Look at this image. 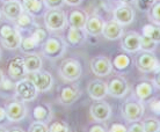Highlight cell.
Returning <instances> with one entry per match:
<instances>
[{
    "instance_id": "obj_1",
    "label": "cell",
    "mask_w": 160,
    "mask_h": 132,
    "mask_svg": "<svg viewBox=\"0 0 160 132\" xmlns=\"http://www.w3.org/2000/svg\"><path fill=\"white\" fill-rule=\"evenodd\" d=\"M21 36L20 30L16 28L13 21H5L0 24V41L2 46L8 50H15L20 46Z\"/></svg>"
},
{
    "instance_id": "obj_2",
    "label": "cell",
    "mask_w": 160,
    "mask_h": 132,
    "mask_svg": "<svg viewBox=\"0 0 160 132\" xmlns=\"http://www.w3.org/2000/svg\"><path fill=\"white\" fill-rule=\"evenodd\" d=\"M49 37L48 32L42 27L37 26L36 28L32 30V32L28 37H22L19 48L22 50L24 53H32L36 50L42 48L45 40Z\"/></svg>"
},
{
    "instance_id": "obj_3",
    "label": "cell",
    "mask_w": 160,
    "mask_h": 132,
    "mask_svg": "<svg viewBox=\"0 0 160 132\" xmlns=\"http://www.w3.org/2000/svg\"><path fill=\"white\" fill-rule=\"evenodd\" d=\"M58 74L63 80L73 82L82 76V65L76 58L64 59L58 66Z\"/></svg>"
},
{
    "instance_id": "obj_4",
    "label": "cell",
    "mask_w": 160,
    "mask_h": 132,
    "mask_svg": "<svg viewBox=\"0 0 160 132\" xmlns=\"http://www.w3.org/2000/svg\"><path fill=\"white\" fill-rule=\"evenodd\" d=\"M41 50H42V55L45 58L55 60L60 58L65 53V51H66V43H65L62 37L51 36L45 40Z\"/></svg>"
},
{
    "instance_id": "obj_5",
    "label": "cell",
    "mask_w": 160,
    "mask_h": 132,
    "mask_svg": "<svg viewBox=\"0 0 160 132\" xmlns=\"http://www.w3.org/2000/svg\"><path fill=\"white\" fill-rule=\"evenodd\" d=\"M43 20L45 28L50 32H59L65 29L68 21H66V14L60 8H51L47 9L43 14Z\"/></svg>"
},
{
    "instance_id": "obj_6",
    "label": "cell",
    "mask_w": 160,
    "mask_h": 132,
    "mask_svg": "<svg viewBox=\"0 0 160 132\" xmlns=\"http://www.w3.org/2000/svg\"><path fill=\"white\" fill-rule=\"evenodd\" d=\"M135 65L143 73H158L159 72V59L154 55V52L142 51L136 52Z\"/></svg>"
},
{
    "instance_id": "obj_7",
    "label": "cell",
    "mask_w": 160,
    "mask_h": 132,
    "mask_svg": "<svg viewBox=\"0 0 160 132\" xmlns=\"http://www.w3.org/2000/svg\"><path fill=\"white\" fill-rule=\"evenodd\" d=\"M144 104L138 99H129L121 105V114L127 122L142 120L144 117Z\"/></svg>"
},
{
    "instance_id": "obj_8",
    "label": "cell",
    "mask_w": 160,
    "mask_h": 132,
    "mask_svg": "<svg viewBox=\"0 0 160 132\" xmlns=\"http://www.w3.org/2000/svg\"><path fill=\"white\" fill-rule=\"evenodd\" d=\"M4 108L6 112V118L12 123H19L28 115V107L26 105V102L21 100L14 99L12 101H8Z\"/></svg>"
},
{
    "instance_id": "obj_9",
    "label": "cell",
    "mask_w": 160,
    "mask_h": 132,
    "mask_svg": "<svg viewBox=\"0 0 160 132\" xmlns=\"http://www.w3.org/2000/svg\"><path fill=\"white\" fill-rule=\"evenodd\" d=\"M14 92H15V95L19 97V100L23 101V102H32V101L36 100L37 95H38V90L27 76L15 81Z\"/></svg>"
},
{
    "instance_id": "obj_10",
    "label": "cell",
    "mask_w": 160,
    "mask_h": 132,
    "mask_svg": "<svg viewBox=\"0 0 160 132\" xmlns=\"http://www.w3.org/2000/svg\"><path fill=\"white\" fill-rule=\"evenodd\" d=\"M107 82V90H108V95L115 99H122L130 90V86H129L128 80L124 78L122 74H115L109 78Z\"/></svg>"
},
{
    "instance_id": "obj_11",
    "label": "cell",
    "mask_w": 160,
    "mask_h": 132,
    "mask_svg": "<svg viewBox=\"0 0 160 132\" xmlns=\"http://www.w3.org/2000/svg\"><path fill=\"white\" fill-rule=\"evenodd\" d=\"M26 76L34 84L38 93L49 92L53 86V81H55L51 73L45 71V70H40L36 72L27 73Z\"/></svg>"
},
{
    "instance_id": "obj_12",
    "label": "cell",
    "mask_w": 160,
    "mask_h": 132,
    "mask_svg": "<svg viewBox=\"0 0 160 132\" xmlns=\"http://www.w3.org/2000/svg\"><path fill=\"white\" fill-rule=\"evenodd\" d=\"M112 105L104 100L95 101L89 107V115L94 122H99V123L107 122L112 117Z\"/></svg>"
},
{
    "instance_id": "obj_13",
    "label": "cell",
    "mask_w": 160,
    "mask_h": 132,
    "mask_svg": "<svg viewBox=\"0 0 160 132\" xmlns=\"http://www.w3.org/2000/svg\"><path fill=\"white\" fill-rule=\"evenodd\" d=\"M81 94H82L81 89L76 84H72V82L65 84L59 89L58 101H59V103L64 104V105H71L79 100L81 97Z\"/></svg>"
},
{
    "instance_id": "obj_14",
    "label": "cell",
    "mask_w": 160,
    "mask_h": 132,
    "mask_svg": "<svg viewBox=\"0 0 160 132\" xmlns=\"http://www.w3.org/2000/svg\"><path fill=\"white\" fill-rule=\"evenodd\" d=\"M159 87L154 84L153 80H142L136 85L135 88V94L136 97L140 102H148L156 97V94L158 92Z\"/></svg>"
},
{
    "instance_id": "obj_15",
    "label": "cell",
    "mask_w": 160,
    "mask_h": 132,
    "mask_svg": "<svg viewBox=\"0 0 160 132\" xmlns=\"http://www.w3.org/2000/svg\"><path fill=\"white\" fill-rule=\"evenodd\" d=\"M89 66H91V71L93 72V74L99 78L109 76L112 72V60L106 56L93 57L91 59Z\"/></svg>"
},
{
    "instance_id": "obj_16",
    "label": "cell",
    "mask_w": 160,
    "mask_h": 132,
    "mask_svg": "<svg viewBox=\"0 0 160 132\" xmlns=\"http://www.w3.org/2000/svg\"><path fill=\"white\" fill-rule=\"evenodd\" d=\"M6 73L14 81H18L20 80V79H22V78H24L27 72H26V68H24L23 57L21 56L12 57L11 59L8 60Z\"/></svg>"
},
{
    "instance_id": "obj_17",
    "label": "cell",
    "mask_w": 160,
    "mask_h": 132,
    "mask_svg": "<svg viewBox=\"0 0 160 132\" xmlns=\"http://www.w3.org/2000/svg\"><path fill=\"white\" fill-rule=\"evenodd\" d=\"M112 16V20H115L122 26H128L135 19V9L129 4H122L114 9Z\"/></svg>"
},
{
    "instance_id": "obj_18",
    "label": "cell",
    "mask_w": 160,
    "mask_h": 132,
    "mask_svg": "<svg viewBox=\"0 0 160 132\" xmlns=\"http://www.w3.org/2000/svg\"><path fill=\"white\" fill-rule=\"evenodd\" d=\"M88 96L94 101L104 100V97L108 95L107 90V82L102 79H94L91 80L87 85Z\"/></svg>"
},
{
    "instance_id": "obj_19",
    "label": "cell",
    "mask_w": 160,
    "mask_h": 132,
    "mask_svg": "<svg viewBox=\"0 0 160 132\" xmlns=\"http://www.w3.org/2000/svg\"><path fill=\"white\" fill-rule=\"evenodd\" d=\"M140 35L135 32H124L121 37V46L127 53H136L140 50L139 44Z\"/></svg>"
},
{
    "instance_id": "obj_20",
    "label": "cell",
    "mask_w": 160,
    "mask_h": 132,
    "mask_svg": "<svg viewBox=\"0 0 160 132\" xmlns=\"http://www.w3.org/2000/svg\"><path fill=\"white\" fill-rule=\"evenodd\" d=\"M104 22L106 21L100 15H98V14L87 15V19H86V22H85L84 26V30L86 32L87 35H91V36L94 37L99 36L102 32Z\"/></svg>"
},
{
    "instance_id": "obj_21",
    "label": "cell",
    "mask_w": 160,
    "mask_h": 132,
    "mask_svg": "<svg viewBox=\"0 0 160 132\" xmlns=\"http://www.w3.org/2000/svg\"><path fill=\"white\" fill-rule=\"evenodd\" d=\"M20 2L24 12L30 14L32 17L43 16L48 9L44 4V0H20Z\"/></svg>"
},
{
    "instance_id": "obj_22",
    "label": "cell",
    "mask_w": 160,
    "mask_h": 132,
    "mask_svg": "<svg viewBox=\"0 0 160 132\" xmlns=\"http://www.w3.org/2000/svg\"><path fill=\"white\" fill-rule=\"evenodd\" d=\"M86 32L84 29L74 28V27H70L66 29L64 36V42L71 46H79L86 41Z\"/></svg>"
},
{
    "instance_id": "obj_23",
    "label": "cell",
    "mask_w": 160,
    "mask_h": 132,
    "mask_svg": "<svg viewBox=\"0 0 160 132\" xmlns=\"http://www.w3.org/2000/svg\"><path fill=\"white\" fill-rule=\"evenodd\" d=\"M124 34V26L120 24L115 20H110L108 22H104L103 29L101 35H103L106 40L115 41L122 37Z\"/></svg>"
},
{
    "instance_id": "obj_24",
    "label": "cell",
    "mask_w": 160,
    "mask_h": 132,
    "mask_svg": "<svg viewBox=\"0 0 160 132\" xmlns=\"http://www.w3.org/2000/svg\"><path fill=\"white\" fill-rule=\"evenodd\" d=\"M2 15L9 21H14L23 12V8L21 6V2L19 0H13V1H4L2 6L0 7Z\"/></svg>"
},
{
    "instance_id": "obj_25",
    "label": "cell",
    "mask_w": 160,
    "mask_h": 132,
    "mask_svg": "<svg viewBox=\"0 0 160 132\" xmlns=\"http://www.w3.org/2000/svg\"><path fill=\"white\" fill-rule=\"evenodd\" d=\"M112 70H115L118 74L129 71L132 66V58L129 56L127 52L124 53H118L112 58Z\"/></svg>"
},
{
    "instance_id": "obj_26",
    "label": "cell",
    "mask_w": 160,
    "mask_h": 132,
    "mask_svg": "<svg viewBox=\"0 0 160 132\" xmlns=\"http://www.w3.org/2000/svg\"><path fill=\"white\" fill-rule=\"evenodd\" d=\"M32 117H34V120L43 122V123L48 124L52 120V109L47 103H38L34 107Z\"/></svg>"
},
{
    "instance_id": "obj_27",
    "label": "cell",
    "mask_w": 160,
    "mask_h": 132,
    "mask_svg": "<svg viewBox=\"0 0 160 132\" xmlns=\"http://www.w3.org/2000/svg\"><path fill=\"white\" fill-rule=\"evenodd\" d=\"M87 19V13L82 9H73L66 16V21L70 27L84 29L85 22Z\"/></svg>"
},
{
    "instance_id": "obj_28",
    "label": "cell",
    "mask_w": 160,
    "mask_h": 132,
    "mask_svg": "<svg viewBox=\"0 0 160 132\" xmlns=\"http://www.w3.org/2000/svg\"><path fill=\"white\" fill-rule=\"evenodd\" d=\"M23 64L27 73L36 72L42 70V58L36 52L26 53L23 56Z\"/></svg>"
},
{
    "instance_id": "obj_29",
    "label": "cell",
    "mask_w": 160,
    "mask_h": 132,
    "mask_svg": "<svg viewBox=\"0 0 160 132\" xmlns=\"http://www.w3.org/2000/svg\"><path fill=\"white\" fill-rule=\"evenodd\" d=\"M13 22H14V24H15L16 28L19 29V30H20V29L32 30V29H34V27H37L35 17H32L30 14L26 13L24 11L21 13L20 15L18 16Z\"/></svg>"
},
{
    "instance_id": "obj_30",
    "label": "cell",
    "mask_w": 160,
    "mask_h": 132,
    "mask_svg": "<svg viewBox=\"0 0 160 132\" xmlns=\"http://www.w3.org/2000/svg\"><path fill=\"white\" fill-rule=\"evenodd\" d=\"M142 35L145 37H148L150 40L154 41L156 43L159 44L160 42V29L158 24L148 23L145 24L142 29Z\"/></svg>"
},
{
    "instance_id": "obj_31",
    "label": "cell",
    "mask_w": 160,
    "mask_h": 132,
    "mask_svg": "<svg viewBox=\"0 0 160 132\" xmlns=\"http://www.w3.org/2000/svg\"><path fill=\"white\" fill-rule=\"evenodd\" d=\"M48 132H72V129L64 120H50L48 123Z\"/></svg>"
},
{
    "instance_id": "obj_32",
    "label": "cell",
    "mask_w": 160,
    "mask_h": 132,
    "mask_svg": "<svg viewBox=\"0 0 160 132\" xmlns=\"http://www.w3.org/2000/svg\"><path fill=\"white\" fill-rule=\"evenodd\" d=\"M144 132H157L160 130V122L158 117H146L142 120Z\"/></svg>"
},
{
    "instance_id": "obj_33",
    "label": "cell",
    "mask_w": 160,
    "mask_h": 132,
    "mask_svg": "<svg viewBox=\"0 0 160 132\" xmlns=\"http://www.w3.org/2000/svg\"><path fill=\"white\" fill-rule=\"evenodd\" d=\"M148 13V17L151 19L152 23L160 26V1L159 0H157L156 2L150 7Z\"/></svg>"
},
{
    "instance_id": "obj_34",
    "label": "cell",
    "mask_w": 160,
    "mask_h": 132,
    "mask_svg": "<svg viewBox=\"0 0 160 132\" xmlns=\"http://www.w3.org/2000/svg\"><path fill=\"white\" fill-rule=\"evenodd\" d=\"M139 44L142 51H150V52L156 51L157 45H158V43H156L154 41L150 40L148 37H145L143 35H140L139 37Z\"/></svg>"
},
{
    "instance_id": "obj_35",
    "label": "cell",
    "mask_w": 160,
    "mask_h": 132,
    "mask_svg": "<svg viewBox=\"0 0 160 132\" xmlns=\"http://www.w3.org/2000/svg\"><path fill=\"white\" fill-rule=\"evenodd\" d=\"M27 132H48V124L43 122L34 120L28 126Z\"/></svg>"
},
{
    "instance_id": "obj_36",
    "label": "cell",
    "mask_w": 160,
    "mask_h": 132,
    "mask_svg": "<svg viewBox=\"0 0 160 132\" xmlns=\"http://www.w3.org/2000/svg\"><path fill=\"white\" fill-rule=\"evenodd\" d=\"M136 1V6L138 7V9L143 11V12H148L150 7L152 6L157 0H135Z\"/></svg>"
},
{
    "instance_id": "obj_37",
    "label": "cell",
    "mask_w": 160,
    "mask_h": 132,
    "mask_svg": "<svg viewBox=\"0 0 160 132\" xmlns=\"http://www.w3.org/2000/svg\"><path fill=\"white\" fill-rule=\"evenodd\" d=\"M128 132H144L142 120H135V122H128L127 125Z\"/></svg>"
},
{
    "instance_id": "obj_38",
    "label": "cell",
    "mask_w": 160,
    "mask_h": 132,
    "mask_svg": "<svg viewBox=\"0 0 160 132\" xmlns=\"http://www.w3.org/2000/svg\"><path fill=\"white\" fill-rule=\"evenodd\" d=\"M108 132H128V129H127V125L125 124L120 123V122H116V123H112L109 126Z\"/></svg>"
},
{
    "instance_id": "obj_39",
    "label": "cell",
    "mask_w": 160,
    "mask_h": 132,
    "mask_svg": "<svg viewBox=\"0 0 160 132\" xmlns=\"http://www.w3.org/2000/svg\"><path fill=\"white\" fill-rule=\"evenodd\" d=\"M148 105H150V109H151V111L156 112L157 116H159V114H160V101H159V97H153L152 100L148 101Z\"/></svg>"
},
{
    "instance_id": "obj_40",
    "label": "cell",
    "mask_w": 160,
    "mask_h": 132,
    "mask_svg": "<svg viewBox=\"0 0 160 132\" xmlns=\"http://www.w3.org/2000/svg\"><path fill=\"white\" fill-rule=\"evenodd\" d=\"M44 4L48 9L51 8H62L64 5V0H44Z\"/></svg>"
},
{
    "instance_id": "obj_41",
    "label": "cell",
    "mask_w": 160,
    "mask_h": 132,
    "mask_svg": "<svg viewBox=\"0 0 160 132\" xmlns=\"http://www.w3.org/2000/svg\"><path fill=\"white\" fill-rule=\"evenodd\" d=\"M88 132H108V128L103 125L102 123H99V122H95V124H93Z\"/></svg>"
},
{
    "instance_id": "obj_42",
    "label": "cell",
    "mask_w": 160,
    "mask_h": 132,
    "mask_svg": "<svg viewBox=\"0 0 160 132\" xmlns=\"http://www.w3.org/2000/svg\"><path fill=\"white\" fill-rule=\"evenodd\" d=\"M84 0H64V4L68 6H79Z\"/></svg>"
},
{
    "instance_id": "obj_43",
    "label": "cell",
    "mask_w": 160,
    "mask_h": 132,
    "mask_svg": "<svg viewBox=\"0 0 160 132\" xmlns=\"http://www.w3.org/2000/svg\"><path fill=\"white\" fill-rule=\"evenodd\" d=\"M7 120L6 118V112H5V108L2 105H0V123H2Z\"/></svg>"
},
{
    "instance_id": "obj_44",
    "label": "cell",
    "mask_w": 160,
    "mask_h": 132,
    "mask_svg": "<svg viewBox=\"0 0 160 132\" xmlns=\"http://www.w3.org/2000/svg\"><path fill=\"white\" fill-rule=\"evenodd\" d=\"M7 132H26L20 126H12V128L7 129Z\"/></svg>"
},
{
    "instance_id": "obj_45",
    "label": "cell",
    "mask_w": 160,
    "mask_h": 132,
    "mask_svg": "<svg viewBox=\"0 0 160 132\" xmlns=\"http://www.w3.org/2000/svg\"><path fill=\"white\" fill-rule=\"evenodd\" d=\"M4 80H5V73L2 72V70L0 68V87H1V85H2Z\"/></svg>"
},
{
    "instance_id": "obj_46",
    "label": "cell",
    "mask_w": 160,
    "mask_h": 132,
    "mask_svg": "<svg viewBox=\"0 0 160 132\" xmlns=\"http://www.w3.org/2000/svg\"><path fill=\"white\" fill-rule=\"evenodd\" d=\"M118 1H121L122 4H131V2H135V0H118Z\"/></svg>"
},
{
    "instance_id": "obj_47",
    "label": "cell",
    "mask_w": 160,
    "mask_h": 132,
    "mask_svg": "<svg viewBox=\"0 0 160 132\" xmlns=\"http://www.w3.org/2000/svg\"><path fill=\"white\" fill-rule=\"evenodd\" d=\"M0 132H7V129L4 126H0Z\"/></svg>"
},
{
    "instance_id": "obj_48",
    "label": "cell",
    "mask_w": 160,
    "mask_h": 132,
    "mask_svg": "<svg viewBox=\"0 0 160 132\" xmlns=\"http://www.w3.org/2000/svg\"><path fill=\"white\" fill-rule=\"evenodd\" d=\"M1 56H2V51H1V49H0V59H1Z\"/></svg>"
},
{
    "instance_id": "obj_49",
    "label": "cell",
    "mask_w": 160,
    "mask_h": 132,
    "mask_svg": "<svg viewBox=\"0 0 160 132\" xmlns=\"http://www.w3.org/2000/svg\"><path fill=\"white\" fill-rule=\"evenodd\" d=\"M1 16H2V13H1V9H0V20H1Z\"/></svg>"
},
{
    "instance_id": "obj_50",
    "label": "cell",
    "mask_w": 160,
    "mask_h": 132,
    "mask_svg": "<svg viewBox=\"0 0 160 132\" xmlns=\"http://www.w3.org/2000/svg\"><path fill=\"white\" fill-rule=\"evenodd\" d=\"M2 1H13V0H2Z\"/></svg>"
},
{
    "instance_id": "obj_51",
    "label": "cell",
    "mask_w": 160,
    "mask_h": 132,
    "mask_svg": "<svg viewBox=\"0 0 160 132\" xmlns=\"http://www.w3.org/2000/svg\"><path fill=\"white\" fill-rule=\"evenodd\" d=\"M157 132H160V130H159V131H157Z\"/></svg>"
}]
</instances>
